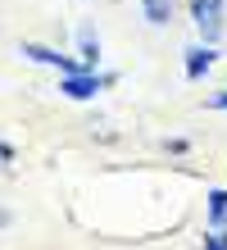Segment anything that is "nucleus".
Listing matches in <instances>:
<instances>
[{"label": "nucleus", "instance_id": "nucleus-4", "mask_svg": "<svg viewBox=\"0 0 227 250\" xmlns=\"http://www.w3.org/2000/svg\"><path fill=\"white\" fill-rule=\"evenodd\" d=\"M214 60H218L214 46H191V50H186V78H191V82L205 78V73L214 68Z\"/></svg>", "mask_w": 227, "mask_h": 250}, {"label": "nucleus", "instance_id": "nucleus-6", "mask_svg": "<svg viewBox=\"0 0 227 250\" xmlns=\"http://www.w3.org/2000/svg\"><path fill=\"white\" fill-rule=\"evenodd\" d=\"M209 218L227 228V191H223V187H218V191H209Z\"/></svg>", "mask_w": 227, "mask_h": 250}, {"label": "nucleus", "instance_id": "nucleus-1", "mask_svg": "<svg viewBox=\"0 0 227 250\" xmlns=\"http://www.w3.org/2000/svg\"><path fill=\"white\" fill-rule=\"evenodd\" d=\"M104 86H114V73H59V91H64L68 100H91V96H100Z\"/></svg>", "mask_w": 227, "mask_h": 250}, {"label": "nucleus", "instance_id": "nucleus-5", "mask_svg": "<svg viewBox=\"0 0 227 250\" xmlns=\"http://www.w3.org/2000/svg\"><path fill=\"white\" fill-rule=\"evenodd\" d=\"M141 9H145V19L155 23V27H164L173 19V0H141Z\"/></svg>", "mask_w": 227, "mask_h": 250}, {"label": "nucleus", "instance_id": "nucleus-8", "mask_svg": "<svg viewBox=\"0 0 227 250\" xmlns=\"http://www.w3.org/2000/svg\"><path fill=\"white\" fill-rule=\"evenodd\" d=\"M205 250H227V228H218V232H205Z\"/></svg>", "mask_w": 227, "mask_h": 250}, {"label": "nucleus", "instance_id": "nucleus-2", "mask_svg": "<svg viewBox=\"0 0 227 250\" xmlns=\"http://www.w3.org/2000/svg\"><path fill=\"white\" fill-rule=\"evenodd\" d=\"M191 19L205 32V46H214L223 32V0H191Z\"/></svg>", "mask_w": 227, "mask_h": 250}, {"label": "nucleus", "instance_id": "nucleus-9", "mask_svg": "<svg viewBox=\"0 0 227 250\" xmlns=\"http://www.w3.org/2000/svg\"><path fill=\"white\" fill-rule=\"evenodd\" d=\"M0 164H14V146L9 141H0Z\"/></svg>", "mask_w": 227, "mask_h": 250}, {"label": "nucleus", "instance_id": "nucleus-10", "mask_svg": "<svg viewBox=\"0 0 227 250\" xmlns=\"http://www.w3.org/2000/svg\"><path fill=\"white\" fill-rule=\"evenodd\" d=\"M205 105H209V109H227V91H223V96H209Z\"/></svg>", "mask_w": 227, "mask_h": 250}, {"label": "nucleus", "instance_id": "nucleus-7", "mask_svg": "<svg viewBox=\"0 0 227 250\" xmlns=\"http://www.w3.org/2000/svg\"><path fill=\"white\" fill-rule=\"evenodd\" d=\"M78 46H82V64H86V68H96V60H100V41L91 37V32H82V37H78Z\"/></svg>", "mask_w": 227, "mask_h": 250}, {"label": "nucleus", "instance_id": "nucleus-11", "mask_svg": "<svg viewBox=\"0 0 227 250\" xmlns=\"http://www.w3.org/2000/svg\"><path fill=\"white\" fill-rule=\"evenodd\" d=\"M5 223H9V214H5V209H0V228H5Z\"/></svg>", "mask_w": 227, "mask_h": 250}, {"label": "nucleus", "instance_id": "nucleus-3", "mask_svg": "<svg viewBox=\"0 0 227 250\" xmlns=\"http://www.w3.org/2000/svg\"><path fill=\"white\" fill-rule=\"evenodd\" d=\"M19 55H27L32 64L59 68V73H82V68H86L82 60H68V55H59V50H50V46H37V41H23V46H19Z\"/></svg>", "mask_w": 227, "mask_h": 250}]
</instances>
